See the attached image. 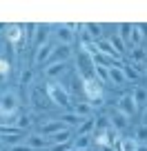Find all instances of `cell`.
<instances>
[{
	"label": "cell",
	"instance_id": "1",
	"mask_svg": "<svg viewBox=\"0 0 147 151\" xmlns=\"http://www.w3.org/2000/svg\"><path fill=\"white\" fill-rule=\"evenodd\" d=\"M45 91H47L49 100H51L54 104H58V107H69V104H71V96H69V91H67L62 85H58V82H49Z\"/></svg>",
	"mask_w": 147,
	"mask_h": 151
},
{
	"label": "cell",
	"instance_id": "2",
	"mask_svg": "<svg viewBox=\"0 0 147 151\" xmlns=\"http://www.w3.org/2000/svg\"><path fill=\"white\" fill-rule=\"evenodd\" d=\"M83 80V89H85V93L91 98V102H100V96H103V82L98 80V78H80Z\"/></svg>",
	"mask_w": 147,
	"mask_h": 151
},
{
	"label": "cell",
	"instance_id": "3",
	"mask_svg": "<svg viewBox=\"0 0 147 151\" xmlns=\"http://www.w3.org/2000/svg\"><path fill=\"white\" fill-rule=\"evenodd\" d=\"M54 51H56V45H51V42L38 47V49H36V53H33V65H36V67H40V65L47 67L49 60H51V56H54Z\"/></svg>",
	"mask_w": 147,
	"mask_h": 151
},
{
	"label": "cell",
	"instance_id": "4",
	"mask_svg": "<svg viewBox=\"0 0 147 151\" xmlns=\"http://www.w3.org/2000/svg\"><path fill=\"white\" fill-rule=\"evenodd\" d=\"M0 111L2 113H18V96L14 91L0 96Z\"/></svg>",
	"mask_w": 147,
	"mask_h": 151
},
{
	"label": "cell",
	"instance_id": "5",
	"mask_svg": "<svg viewBox=\"0 0 147 151\" xmlns=\"http://www.w3.org/2000/svg\"><path fill=\"white\" fill-rule=\"evenodd\" d=\"M98 53H103V56L112 58V60H116V62H123V56L116 51V47L112 45V40H109V38H103V40H98Z\"/></svg>",
	"mask_w": 147,
	"mask_h": 151
},
{
	"label": "cell",
	"instance_id": "6",
	"mask_svg": "<svg viewBox=\"0 0 147 151\" xmlns=\"http://www.w3.org/2000/svg\"><path fill=\"white\" fill-rule=\"evenodd\" d=\"M27 142L31 149L36 151H43V149H51V140H49L47 136H43V133H31V136H27Z\"/></svg>",
	"mask_w": 147,
	"mask_h": 151
},
{
	"label": "cell",
	"instance_id": "7",
	"mask_svg": "<svg viewBox=\"0 0 147 151\" xmlns=\"http://www.w3.org/2000/svg\"><path fill=\"white\" fill-rule=\"evenodd\" d=\"M116 109H118L120 113H125L127 118H132L134 113H136V102H134V98H132V93H127V96H120V100H118V104H116Z\"/></svg>",
	"mask_w": 147,
	"mask_h": 151
},
{
	"label": "cell",
	"instance_id": "8",
	"mask_svg": "<svg viewBox=\"0 0 147 151\" xmlns=\"http://www.w3.org/2000/svg\"><path fill=\"white\" fill-rule=\"evenodd\" d=\"M0 140H2V145L5 147H18V145H25V140H27V136H25V131H18V133H0Z\"/></svg>",
	"mask_w": 147,
	"mask_h": 151
},
{
	"label": "cell",
	"instance_id": "9",
	"mask_svg": "<svg viewBox=\"0 0 147 151\" xmlns=\"http://www.w3.org/2000/svg\"><path fill=\"white\" fill-rule=\"evenodd\" d=\"M62 129H69V127H65V122L62 120H47V122H43L40 124V133L43 136H54V133H58V131H62Z\"/></svg>",
	"mask_w": 147,
	"mask_h": 151
},
{
	"label": "cell",
	"instance_id": "10",
	"mask_svg": "<svg viewBox=\"0 0 147 151\" xmlns=\"http://www.w3.org/2000/svg\"><path fill=\"white\" fill-rule=\"evenodd\" d=\"M107 73H109V85H114V87H123L125 82H127L123 67H107Z\"/></svg>",
	"mask_w": 147,
	"mask_h": 151
},
{
	"label": "cell",
	"instance_id": "11",
	"mask_svg": "<svg viewBox=\"0 0 147 151\" xmlns=\"http://www.w3.org/2000/svg\"><path fill=\"white\" fill-rule=\"evenodd\" d=\"M74 31L71 29H67V24H60V27H56V40L58 45H67V47H71V42H74Z\"/></svg>",
	"mask_w": 147,
	"mask_h": 151
},
{
	"label": "cell",
	"instance_id": "12",
	"mask_svg": "<svg viewBox=\"0 0 147 151\" xmlns=\"http://www.w3.org/2000/svg\"><path fill=\"white\" fill-rule=\"evenodd\" d=\"M60 120H62V122H65V127H80V124L83 122H85V120L87 118H83V116H78V113L76 111H65V113H62V116H60Z\"/></svg>",
	"mask_w": 147,
	"mask_h": 151
},
{
	"label": "cell",
	"instance_id": "13",
	"mask_svg": "<svg viewBox=\"0 0 147 151\" xmlns=\"http://www.w3.org/2000/svg\"><path fill=\"white\" fill-rule=\"evenodd\" d=\"M65 62H49L47 67H45V76H47L49 80H54V78H60L62 73H65Z\"/></svg>",
	"mask_w": 147,
	"mask_h": 151
},
{
	"label": "cell",
	"instance_id": "14",
	"mask_svg": "<svg viewBox=\"0 0 147 151\" xmlns=\"http://www.w3.org/2000/svg\"><path fill=\"white\" fill-rule=\"evenodd\" d=\"M71 58V47H67V45H56V51H54L51 60L49 62H67Z\"/></svg>",
	"mask_w": 147,
	"mask_h": 151
},
{
	"label": "cell",
	"instance_id": "15",
	"mask_svg": "<svg viewBox=\"0 0 147 151\" xmlns=\"http://www.w3.org/2000/svg\"><path fill=\"white\" fill-rule=\"evenodd\" d=\"M49 42V29L43 27V24H38V29H36V33H33V47L38 49L43 47V45Z\"/></svg>",
	"mask_w": 147,
	"mask_h": 151
},
{
	"label": "cell",
	"instance_id": "16",
	"mask_svg": "<svg viewBox=\"0 0 147 151\" xmlns=\"http://www.w3.org/2000/svg\"><path fill=\"white\" fill-rule=\"evenodd\" d=\"M22 29L25 27H20V24H9V27H7V40L11 42V47H16L18 40L22 38Z\"/></svg>",
	"mask_w": 147,
	"mask_h": 151
},
{
	"label": "cell",
	"instance_id": "17",
	"mask_svg": "<svg viewBox=\"0 0 147 151\" xmlns=\"http://www.w3.org/2000/svg\"><path fill=\"white\" fill-rule=\"evenodd\" d=\"M109 122H112V127H114L116 131H123V129L127 127V116H125V113H120L118 109H116V111L112 113V118H109Z\"/></svg>",
	"mask_w": 147,
	"mask_h": 151
},
{
	"label": "cell",
	"instance_id": "18",
	"mask_svg": "<svg viewBox=\"0 0 147 151\" xmlns=\"http://www.w3.org/2000/svg\"><path fill=\"white\" fill-rule=\"evenodd\" d=\"M83 27L87 29V36L94 40V42H98V40H103V24H94V22H87L83 24Z\"/></svg>",
	"mask_w": 147,
	"mask_h": 151
},
{
	"label": "cell",
	"instance_id": "19",
	"mask_svg": "<svg viewBox=\"0 0 147 151\" xmlns=\"http://www.w3.org/2000/svg\"><path fill=\"white\" fill-rule=\"evenodd\" d=\"M49 140H51V145H69L71 142V131L69 129H62V131L49 136Z\"/></svg>",
	"mask_w": 147,
	"mask_h": 151
},
{
	"label": "cell",
	"instance_id": "20",
	"mask_svg": "<svg viewBox=\"0 0 147 151\" xmlns=\"http://www.w3.org/2000/svg\"><path fill=\"white\" fill-rule=\"evenodd\" d=\"M132 98H134V102H136V107H145V104H147V89L138 85L136 89H134Z\"/></svg>",
	"mask_w": 147,
	"mask_h": 151
},
{
	"label": "cell",
	"instance_id": "21",
	"mask_svg": "<svg viewBox=\"0 0 147 151\" xmlns=\"http://www.w3.org/2000/svg\"><path fill=\"white\" fill-rule=\"evenodd\" d=\"M94 127H96V120L87 118L85 122L76 129V138H80V136H91V133H94Z\"/></svg>",
	"mask_w": 147,
	"mask_h": 151
},
{
	"label": "cell",
	"instance_id": "22",
	"mask_svg": "<svg viewBox=\"0 0 147 151\" xmlns=\"http://www.w3.org/2000/svg\"><path fill=\"white\" fill-rule=\"evenodd\" d=\"M143 38H145V31H143L140 24H132V38H129V42L134 45V47H140Z\"/></svg>",
	"mask_w": 147,
	"mask_h": 151
},
{
	"label": "cell",
	"instance_id": "23",
	"mask_svg": "<svg viewBox=\"0 0 147 151\" xmlns=\"http://www.w3.org/2000/svg\"><path fill=\"white\" fill-rule=\"evenodd\" d=\"M116 151H136V147H138V142L134 140V138H125V140H120V142H116Z\"/></svg>",
	"mask_w": 147,
	"mask_h": 151
},
{
	"label": "cell",
	"instance_id": "24",
	"mask_svg": "<svg viewBox=\"0 0 147 151\" xmlns=\"http://www.w3.org/2000/svg\"><path fill=\"white\" fill-rule=\"evenodd\" d=\"M134 140L138 142V145H145L147 142V124H138L136 131H134Z\"/></svg>",
	"mask_w": 147,
	"mask_h": 151
},
{
	"label": "cell",
	"instance_id": "25",
	"mask_svg": "<svg viewBox=\"0 0 147 151\" xmlns=\"http://www.w3.org/2000/svg\"><path fill=\"white\" fill-rule=\"evenodd\" d=\"M74 111H76L78 116H83V118H89V113H91V104H89V102H76Z\"/></svg>",
	"mask_w": 147,
	"mask_h": 151
},
{
	"label": "cell",
	"instance_id": "26",
	"mask_svg": "<svg viewBox=\"0 0 147 151\" xmlns=\"http://www.w3.org/2000/svg\"><path fill=\"white\" fill-rule=\"evenodd\" d=\"M118 36L123 38L125 42H129V38H132V24L129 22H120L118 24Z\"/></svg>",
	"mask_w": 147,
	"mask_h": 151
},
{
	"label": "cell",
	"instance_id": "27",
	"mask_svg": "<svg viewBox=\"0 0 147 151\" xmlns=\"http://www.w3.org/2000/svg\"><path fill=\"white\" fill-rule=\"evenodd\" d=\"M109 40H112V45H114V47H116V51H118L120 56H123V53L127 51V49H125V45H127V42H125V40H123V38L118 36V33H114V36L109 38Z\"/></svg>",
	"mask_w": 147,
	"mask_h": 151
},
{
	"label": "cell",
	"instance_id": "28",
	"mask_svg": "<svg viewBox=\"0 0 147 151\" xmlns=\"http://www.w3.org/2000/svg\"><path fill=\"white\" fill-rule=\"evenodd\" d=\"M123 71H125V78L127 80H138V69H136V65H123Z\"/></svg>",
	"mask_w": 147,
	"mask_h": 151
},
{
	"label": "cell",
	"instance_id": "29",
	"mask_svg": "<svg viewBox=\"0 0 147 151\" xmlns=\"http://www.w3.org/2000/svg\"><path fill=\"white\" fill-rule=\"evenodd\" d=\"M89 145H91V136H80V138L74 140V147L80 149V151H87V147H89Z\"/></svg>",
	"mask_w": 147,
	"mask_h": 151
},
{
	"label": "cell",
	"instance_id": "30",
	"mask_svg": "<svg viewBox=\"0 0 147 151\" xmlns=\"http://www.w3.org/2000/svg\"><path fill=\"white\" fill-rule=\"evenodd\" d=\"M145 60V51H143V47H134L132 49V62L134 65H138V62Z\"/></svg>",
	"mask_w": 147,
	"mask_h": 151
},
{
	"label": "cell",
	"instance_id": "31",
	"mask_svg": "<svg viewBox=\"0 0 147 151\" xmlns=\"http://www.w3.org/2000/svg\"><path fill=\"white\" fill-rule=\"evenodd\" d=\"M5 76H9V62L0 60V78H5Z\"/></svg>",
	"mask_w": 147,
	"mask_h": 151
},
{
	"label": "cell",
	"instance_id": "32",
	"mask_svg": "<svg viewBox=\"0 0 147 151\" xmlns=\"http://www.w3.org/2000/svg\"><path fill=\"white\" fill-rule=\"evenodd\" d=\"M29 80H31V71H22V76H20V85H29Z\"/></svg>",
	"mask_w": 147,
	"mask_h": 151
},
{
	"label": "cell",
	"instance_id": "33",
	"mask_svg": "<svg viewBox=\"0 0 147 151\" xmlns=\"http://www.w3.org/2000/svg\"><path fill=\"white\" fill-rule=\"evenodd\" d=\"M9 151H36V149H31V147H29L27 142H25V145H18V147H11Z\"/></svg>",
	"mask_w": 147,
	"mask_h": 151
},
{
	"label": "cell",
	"instance_id": "34",
	"mask_svg": "<svg viewBox=\"0 0 147 151\" xmlns=\"http://www.w3.org/2000/svg\"><path fill=\"white\" fill-rule=\"evenodd\" d=\"M98 151H116V147H112V145H100Z\"/></svg>",
	"mask_w": 147,
	"mask_h": 151
},
{
	"label": "cell",
	"instance_id": "35",
	"mask_svg": "<svg viewBox=\"0 0 147 151\" xmlns=\"http://www.w3.org/2000/svg\"><path fill=\"white\" fill-rule=\"evenodd\" d=\"M136 151H147V142H145V145H138V147H136Z\"/></svg>",
	"mask_w": 147,
	"mask_h": 151
},
{
	"label": "cell",
	"instance_id": "36",
	"mask_svg": "<svg viewBox=\"0 0 147 151\" xmlns=\"http://www.w3.org/2000/svg\"><path fill=\"white\" fill-rule=\"evenodd\" d=\"M7 27H9V24H5V22H0V31H7Z\"/></svg>",
	"mask_w": 147,
	"mask_h": 151
},
{
	"label": "cell",
	"instance_id": "37",
	"mask_svg": "<svg viewBox=\"0 0 147 151\" xmlns=\"http://www.w3.org/2000/svg\"><path fill=\"white\" fill-rule=\"evenodd\" d=\"M143 124H147V109H145V113H143Z\"/></svg>",
	"mask_w": 147,
	"mask_h": 151
},
{
	"label": "cell",
	"instance_id": "38",
	"mask_svg": "<svg viewBox=\"0 0 147 151\" xmlns=\"http://www.w3.org/2000/svg\"><path fill=\"white\" fill-rule=\"evenodd\" d=\"M67 151H80V149H76V147H71V149H67Z\"/></svg>",
	"mask_w": 147,
	"mask_h": 151
},
{
	"label": "cell",
	"instance_id": "39",
	"mask_svg": "<svg viewBox=\"0 0 147 151\" xmlns=\"http://www.w3.org/2000/svg\"><path fill=\"white\" fill-rule=\"evenodd\" d=\"M0 145H2V140H0Z\"/></svg>",
	"mask_w": 147,
	"mask_h": 151
}]
</instances>
